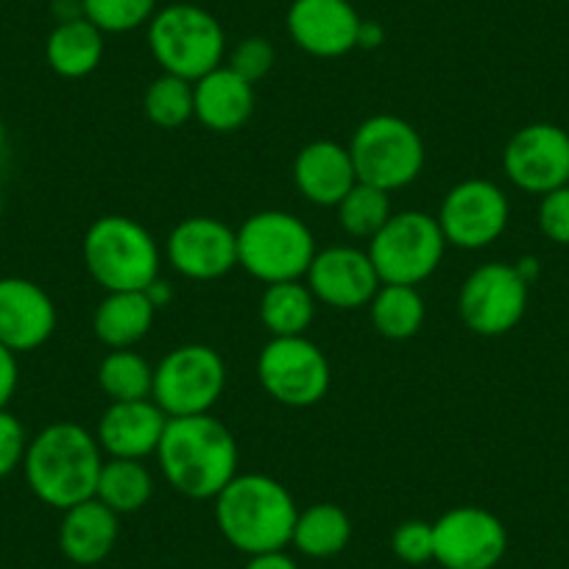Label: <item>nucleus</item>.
Returning a JSON list of instances; mask_svg holds the SVG:
<instances>
[{"label":"nucleus","instance_id":"obj_40","mask_svg":"<svg viewBox=\"0 0 569 569\" xmlns=\"http://www.w3.org/2000/svg\"><path fill=\"white\" fill-rule=\"evenodd\" d=\"M382 40H386V31H382L380 23H371V20L360 23L358 48H380Z\"/></svg>","mask_w":569,"mask_h":569},{"label":"nucleus","instance_id":"obj_33","mask_svg":"<svg viewBox=\"0 0 569 569\" xmlns=\"http://www.w3.org/2000/svg\"><path fill=\"white\" fill-rule=\"evenodd\" d=\"M391 552L402 563H410V567H421V563L436 561L433 522L408 519V522L397 525L391 533Z\"/></svg>","mask_w":569,"mask_h":569},{"label":"nucleus","instance_id":"obj_25","mask_svg":"<svg viewBox=\"0 0 569 569\" xmlns=\"http://www.w3.org/2000/svg\"><path fill=\"white\" fill-rule=\"evenodd\" d=\"M352 541V519L336 502H316V506L299 511L297 525H293L291 545L302 556L316 558H336L338 552L347 550Z\"/></svg>","mask_w":569,"mask_h":569},{"label":"nucleus","instance_id":"obj_43","mask_svg":"<svg viewBox=\"0 0 569 569\" xmlns=\"http://www.w3.org/2000/svg\"><path fill=\"white\" fill-rule=\"evenodd\" d=\"M567 319H569V305H567Z\"/></svg>","mask_w":569,"mask_h":569},{"label":"nucleus","instance_id":"obj_9","mask_svg":"<svg viewBox=\"0 0 569 569\" xmlns=\"http://www.w3.org/2000/svg\"><path fill=\"white\" fill-rule=\"evenodd\" d=\"M227 388V363L207 343H184L171 349L154 366L151 399L168 413L179 416L210 413Z\"/></svg>","mask_w":569,"mask_h":569},{"label":"nucleus","instance_id":"obj_5","mask_svg":"<svg viewBox=\"0 0 569 569\" xmlns=\"http://www.w3.org/2000/svg\"><path fill=\"white\" fill-rule=\"evenodd\" d=\"M234 232L238 266L262 284L302 279L319 251L308 223L284 210L254 212Z\"/></svg>","mask_w":569,"mask_h":569},{"label":"nucleus","instance_id":"obj_17","mask_svg":"<svg viewBox=\"0 0 569 569\" xmlns=\"http://www.w3.org/2000/svg\"><path fill=\"white\" fill-rule=\"evenodd\" d=\"M360 23L363 18L349 0H293L284 18L293 46L316 59H338L355 51Z\"/></svg>","mask_w":569,"mask_h":569},{"label":"nucleus","instance_id":"obj_10","mask_svg":"<svg viewBox=\"0 0 569 569\" xmlns=\"http://www.w3.org/2000/svg\"><path fill=\"white\" fill-rule=\"evenodd\" d=\"M257 380L273 402L310 408L330 391L332 369L308 336L271 338L257 358Z\"/></svg>","mask_w":569,"mask_h":569},{"label":"nucleus","instance_id":"obj_38","mask_svg":"<svg viewBox=\"0 0 569 569\" xmlns=\"http://www.w3.org/2000/svg\"><path fill=\"white\" fill-rule=\"evenodd\" d=\"M243 569H299L297 558L288 556L284 550L273 552H260V556H249V561L243 563Z\"/></svg>","mask_w":569,"mask_h":569},{"label":"nucleus","instance_id":"obj_16","mask_svg":"<svg viewBox=\"0 0 569 569\" xmlns=\"http://www.w3.org/2000/svg\"><path fill=\"white\" fill-rule=\"evenodd\" d=\"M305 277H308V288L313 291L316 302L332 310L369 308L377 288L382 284L369 251L355 249V246H330L325 251H316Z\"/></svg>","mask_w":569,"mask_h":569},{"label":"nucleus","instance_id":"obj_15","mask_svg":"<svg viewBox=\"0 0 569 569\" xmlns=\"http://www.w3.org/2000/svg\"><path fill=\"white\" fill-rule=\"evenodd\" d=\"M166 257L184 279L212 282L238 268V232L210 216L184 218L168 234Z\"/></svg>","mask_w":569,"mask_h":569},{"label":"nucleus","instance_id":"obj_45","mask_svg":"<svg viewBox=\"0 0 569 569\" xmlns=\"http://www.w3.org/2000/svg\"><path fill=\"white\" fill-rule=\"evenodd\" d=\"M98 569H101V567H98Z\"/></svg>","mask_w":569,"mask_h":569},{"label":"nucleus","instance_id":"obj_19","mask_svg":"<svg viewBox=\"0 0 569 569\" xmlns=\"http://www.w3.org/2000/svg\"><path fill=\"white\" fill-rule=\"evenodd\" d=\"M168 427V413L154 399H131L112 402L101 413L96 427V439L107 458H142L157 456L162 433Z\"/></svg>","mask_w":569,"mask_h":569},{"label":"nucleus","instance_id":"obj_26","mask_svg":"<svg viewBox=\"0 0 569 569\" xmlns=\"http://www.w3.org/2000/svg\"><path fill=\"white\" fill-rule=\"evenodd\" d=\"M316 305L319 302L313 291L302 279L266 284L260 297V321L271 338L305 336L316 319Z\"/></svg>","mask_w":569,"mask_h":569},{"label":"nucleus","instance_id":"obj_7","mask_svg":"<svg viewBox=\"0 0 569 569\" xmlns=\"http://www.w3.org/2000/svg\"><path fill=\"white\" fill-rule=\"evenodd\" d=\"M347 149L358 182L375 184L386 193L408 188L425 171V140L413 123L397 114L366 118L355 129Z\"/></svg>","mask_w":569,"mask_h":569},{"label":"nucleus","instance_id":"obj_42","mask_svg":"<svg viewBox=\"0 0 569 569\" xmlns=\"http://www.w3.org/2000/svg\"><path fill=\"white\" fill-rule=\"evenodd\" d=\"M0 212H3V193H0Z\"/></svg>","mask_w":569,"mask_h":569},{"label":"nucleus","instance_id":"obj_39","mask_svg":"<svg viewBox=\"0 0 569 569\" xmlns=\"http://www.w3.org/2000/svg\"><path fill=\"white\" fill-rule=\"evenodd\" d=\"M53 18H57V23L84 18V3L81 0H53Z\"/></svg>","mask_w":569,"mask_h":569},{"label":"nucleus","instance_id":"obj_11","mask_svg":"<svg viewBox=\"0 0 569 569\" xmlns=\"http://www.w3.org/2000/svg\"><path fill=\"white\" fill-rule=\"evenodd\" d=\"M530 282L508 262H486L475 268L458 293V316L463 325L483 338L511 332L528 310Z\"/></svg>","mask_w":569,"mask_h":569},{"label":"nucleus","instance_id":"obj_31","mask_svg":"<svg viewBox=\"0 0 569 569\" xmlns=\"http://www.w3.org/2000/svg\"><path fill=\"white\" fill-rule=\"evenodd\" d=\"M142 114L157 129H182L193 118V81L162 73L142 92Z\"/></svg>","mask_w":569,"mask_h":569},{"label":"nucleus","instance_id":"obj_41","mask_svg":"<svg viewBox=\"0 0 569 569\" xmlns=\"http://www.w3.org/2000/svg\"><path fill=\"white\" fill-rule=\"evenodd\" d=\"M3 140H7V126H3V120H0V146H3Z\"/></svg>","mask_w":569,"mask_h":569},{"label":"nucleus","instance_id":"obj_13","mask_svg":"<svg viewBox=\"0 0 569 569\" xmlns=\"http://www.w3.org/2000/svg\"><path fill=\"white\" fill-rule=\"evenodd\" d=\"M508 218L511 204L500 184L489 179H467L445 196L436 221L445 232L447 246L480 251L506 232Z\"/></svg>","mask_w":569,"mask_h":569},{"label":"nucleus","instance_id":"obj_14","mask_svg":"<svg viewBox=\"0 0 569 569\" xmlns=\"http://www.w3.org/2000/svg\"><path fill=\"white\" fill-rule=\"evenodd\" d=\"M502 171L533 196L569 184V131L556 123L522 126L502 149Z\"/></svg>","mask_w":569,"mask_h":569},{"label":"nucleus","instance_id":"obj_4","mask_svg":"<svg viewBox=\"0 0 569 569\" xmlns=\"http://www.w3.org/2000/svg\"><path fill=\"white\" fill-rule=\"evenodd\" d=\"M81 257L103 291H146L160 279L162 251L154 234L129 216H101L87 227Z\"/></svg>","mask_w":569,"mask_h":569},{"label":"nucleus","instance_id":"obj_30","mask_svg":"<svg viewBox=\"0 0 569 569\" xmlns=\"http://www.w3.org/2000/svg\"><path fill=\"white\" fill-rule=\"evenodd\" d=\"M338 210V223L349 238L371 240L388 218L393 216L391 210V193L375 188V184L358 182L347 196L341 199Z\"/></svg>","mask_w":569,"mask_h":569},{"label":"nucleus","instance_id":"obj_35","mask_svg":"<svg viewBox=\"0 0 569 569\" xmlns=\"http://www.w3.org/2000/svg\"><path fill=\"white\" fill-rule=\"evenodd\" d=\"M26 450H29V433L23 421L12 410L3 408L0 410V480L23 469Z\"/></svg>","mask_w":569,"mask_h":569},{"label":"nucleus","instance_id":"obj_22","mask_svg":"<svg viewBox=\"0 0 569 569\" xmlns=\"http://www.w3.org/2000/svg\"><path fill=\"white\" fill-rule=\"evenodd\" d=\"M251 112H254V84L234 73L229 64H221L193 81V118L204 129L232 134L249 123Z\"/></svg>","mask_w":569,"mask_h":569},{"label":"nucleus","instance_id":"obj_27","mask_svg":"<svg viewBox=\"0 0 569 569\" xmlns=\"http://www.w3.org/2000/svg\"><path fill=\"white\" fill-rule=\"evenodd\" d=\"M96 497L118 517L137 513L154 497V478L149 467L131 458H107L98 475Z\"/></svg>","mask_w":569,"mask_h":569},{"label":"nucleus","instance_id":"obj_24","mask_svg":"<svg viewBox=\"0 0 569 569\" xmlns=\"http://www.w3.org/2000/svg\"><path fill=\"white\" fill-rule=\"evenodd\" d=\"M103 37L107 34L87 18L57 23L46 42L48 68L62 79H84V76L96 73L98 64L103 62V51H107Z\"/></svg>","mask_w":569,"mask_h":569},{"label":"nucleus","instance_id":"obj_44","mask_svg":"<svg viewBox=\"0 0 569 569\" xmlns=\"http://www.w3.org/2000/svg\"><path fill=\"white\" fill-rule=\"evenodd\" d=\"M563 3H569V0H563Z\"/></svg>","mask_w":569,"mask_h":569},{"label":"nucleus","instance_id":"obj_23","mask_svg":"<svg viewBox=\"0 0 569 569\" xmlns=\"http://www.w3.org/2000/svg\"><path fill=\"white\" fill-rule=\"evenodd\" d=\"M157 308L146 291H109L92 316L96 338L109 349H134L154 327Z\"/></svg>","mask_w":569,"mask_h":569},{"label":"nucleus","instance_id":"obj_12","mask_svg":"<svg viewBox=\"0 0 569 569\" xmlns=\"http://www.w3.org/2000/svg\"><path fill=\"white\" fill-rule=\"evenodd\" d=\"M436 563L445 569H495L508 552V530L497 513L456 506L433 522Z\"/></svg>","mask_w":569,"mask_h":569},{"label":"nucleus","instance_id":"obj_29","mask_svg":"<svg viewBox=\"0 0 569 569\" xmlns=\"http://www.w3.org/2000/svg\"><path fill=\"white\" fill-rule=\"evenodd\" d=\"M98 386L112 402L151 399L154 366L142 355H137L134 349H112L98 363Z\"/></svg>","mask_w":569,"mask_h":569},{"label":"nucleus","instance_id":"obj_3","mask_svg":"<svg viewBox=\"0 0 569 569\" xmlns=\"http://www.w3.org/2000/svg\"><path fill=\"white\" fill-rule=\"evenodd\" d=\"M297 517L293 495L271 475L238 472L216 497L218 530L243 556L284 550Z\"/></svg>","mask_w":569,"mask_h":569},{"label":"nucleus","instance_id":"obj_2","mask_svg":"<svg viewBox=\"0 0 569 569\" xmlns=\"http://www.w3.org/2000/svg\"><path fill=\"white\" fill-rule=\"evenodd\" d=\"M103 461L107 456L96 433L76 421H53L29 439L23 475L37 500L57 511H68L96 497Z\"/></svg>","mask_w":569,"mask_h":569},{"label":"nucleus","instance_id":"obj_34","mask_svg":"<svg viewBox=\"0 0 569 569\" xmlns=\"http://www.w3.org/2000/svg\"><path fill=\"white\" fill-rule=\"evenodd\" d=\"M273 62H277V51H273V46L266 37H246L243 42L232 48L227 64L234 73L243 76L246 81L257 84V81H262L271 73Z\"/></svg>","mask_w":569,"mask_h":569},{"label":"nucleus","instance_id":"obj_8","mask_svg":"<svg viewBox=\"0 0 569 569\" xmlns=\"http://www.w3.org/2000/svg\"><path fill=\"white\" fill-rule=\"evenodd\" d=\"M369 257L382 284H421L436 273L447 251L445 232L433 216L419 210L393 212L369 240Z\"/></svg>","mask_w":569,"mask_h":569},{"label":"nucleus","instance_id":"obj_37","mask_svg":"<svg viewBox=\"0 0 569 569\" xmlns=\"http://www.w3.org/2000/svg\"><path fill=\"white\" fill-rule=\"evenodd\" d=\"M18 382H20L18 355L0 343V410L9 408V402H12L14 393H18Z\"/></svg>","mask_w":569,"mask_h":569},{"label":"nucleus","instance_id":"obj_6","mask_svg":"<svg viewBox=\"0 0 569 569\" xmlns=\"http://www.w3.org/2000/svg\"><path fill=\"white\" fill-rule=\"evenodd\" d=\"M151 57L162 73L199 81L210 70L221 68L227 53V34L212 12L196 3H171L157 9L149 23Z\"/></svg>","mask_w":569,"mask_h":569},{"label":"nucleus","instance_id":"obj_21","mask_svg":"<svg viewBox=\"0 0 569 569\" xmlns=\"http://www.w3.org/2000/svg\"><path fill=\"white\" fill-rule=\"evenodd\" d=\"M120 536V517L103 506L98 497L79 502L62 511L59 522V550L79 569H98L109 556Z\"/></svg>","mask_w":569,"mask_h":569},{"label":"nucleus","instance_id":"obj_36","mask_svg":"<svg viewBox=\"0 0 569 569\" xmlns=\"http://www.w3.org/2000/svg\"><path fill=\"white\" fill-rule=\"evenodd\" d=\"M539 229L550 243L569 246V184L541 196Z\"/></svg>","mask_w":569,"mask_h":569},{"label":"nucleus","instance_id":"obj_20","mask_svg":"<svg viewBox=\"0 0 569 569\" xmlns=\"http://www.w3.org/2000/svg\"><path fill=\"white\" fill-rule=\"evenodd\" d=\"M293 184L299 196L316 207H338L358 184L352 154L336 140H313L293 160Z\"/></svg>","mask_w":569,"mask_h":569},{"label":"nucleus","instance_id":"obj_18","mask_svg":"<svg viewBox=\"0 0 569 569\" xmlns=\"http://www.w3.org/2000/svg\"><path fill=\"white\" fill-rule=\"evenodd\" d=\"M57 330L51 293L26 277H0V343L14 355L46 347Z\"/></svg>","mask_w":569,"mask_h":569},{"label":"nucleus","instance_id":"obj_1","mask_svg":"<svg viewBox=\"0 0 569 569\" xmlns=\"http://www.w3.org/2000/svg\"><path fill=\"white\" fill-rule=\"evenodd\" d=\"M162 478L190 500H216L238 475V441L212 413L168 419L157 447Z\"/></svg>","mask_w":569,"mask_h":569},{"label":"nucleus","instance_id":"obj_32","mask_svg":"<svg viewBox=\"0 0 569 569\" xmlns=\"http://www.w3.org/2000/svg\"><path fill=\"white\" fill-rule=\"evenodd\" d=\"M84 18L103 34H126L149 26L157 14V0H81Z\"/></svg>","mask_w":569,"mask_h":569},{"label":"nucleus","instance_id":"obj_28","mask_svg":"<svg viewBox=\"0 0 569 569\" xmlns=\"http://www.w3.org/2000/svg\"><path fill=\"white\" fill-rule=\"evenodd\" d=\"M371 325L388 341H408L425 325V299L413 284H380L369 302Z\"/></svg>","mask_w":569,"mask_h":569}]
</instances>
